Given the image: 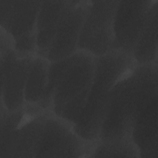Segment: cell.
<instances>
[{
    "label": "cell",
    "instance_id": "cell-1",
    "mask_svg": "<svg viewBox=\"0 0 158 158\" xmlns=\"http://www.w3.org/2000/svg\"><path fill=\"white\" fill-rule=\"evenodd\" d=\"M95 63L96 57L80 50L50 62L46 92L38 107L74 126L87 101Z\"/></svg>",
    "mask_w": 158,
    "mask_h": 158
},
{
    "label": "cell",
    "instance_id": "cell-2",
    "mask_svg": "<svg viewBox=\"0 0 158 158\" xmlns=\"http://www.w3.org/2000/svg\"><path fill=\"white\" fill-rule=\"evenodd\" d=\"M157 90V64L135 65L127 72L112 89L99 140L131 138L138 112Z\"/></svg>",
    "mask_w": 158,
    "mask_h": 158
},
{
    "label": "cell",
    "instance_id": "cell-3",
    "mask_svg": "<svg viewBox=\"0 0 158 158\" xmlns=\"http://www.w3.org/2000/svg\"><path fill=\"white\" fill-rule=\"evenodd\" d=\"M136 65L131 55L117 51L96 57L93 80L85 106L77 123L75 131L89 141L99 139L111 91L116 83Z\"/></svg>",
    "mask_w": 158,
    "mask_h": 158
},
{
    "label": "cell",
    "instance_id": "cell-4",
    "mask_svg": "<svg viewBox=\"0 0 158 158\" xmlns=\"http://www.w3.org/2000/svg\"><path fill=\"white\" fill-rule=\"evenodd\" d=\"M42 1L0 0V27L12 40L14 49L35 56L36 23Z\"/></svg>",
    "mask_w": 158,
    "mask_h": 158
},
{
    "label": "cell",
    "instance_id": "cell-5",
    "mask_svg": "<svg viewBox=\"0 0 158 158\" xmlns=\"http://www.w3.org/2000/svg\"><path fill=\"white\" fill-rule=\"evenodd\" d=\"M96 141L83 139L72 124L49 112L35 157H89Z\"/></svg>",
    "mask_w": 158,
    "mask_h": 158
},
{
    "label": "cell",
    "instance_id": "cell-6",
    "mask_svg": "<svg viewBox=\"0 0 158 158\" xmlns=\"http://www.w3.org/2000/svg\"><path fill=\"white\" fill-rule=\"evenodd\" d=\"M118 1H89L78 49L97 57L112 51L114 23Z\"/></svg>",
    "mask_w": 158,
    "mask_h": 158
},
{
    "label": "cell",
    "instance_id": "cell-7",
    "mask_svg": "<svg viewBox=\"0 0 158 158\" xmlns=\"http://www.w3.org/2000/svg\"><path fill=\"white\" fill-rule=\"evenodd\" d=\"M34 56L17 52L12 44L0 46L1 104L9 112L25 106V87Z\"/></svg>",
    "mask_w": 158,
    "mask_h": 158
},
{
    "label": "cell",
    "instance_id": "cell-8",
    "mask_svg": "<svg viewBox=\"0 0 158 158\" xmlns=\"http://www.w3.org/2000/svg\"><path fill=\"white\" fill-rule=\"evenodd\" d=\"M154 1H118L114 17L112 51L131 55Z\"/></svg>",
    "mask_w": 158,
    "mask_h": 158
},
{
    "label": "cell",
    "instance_id": "cell-9",
    "mask_svg": "<svg viewBox=\"0 0 158 158\" xmlns=\"http://www.w3.org/2000/svg\"><path fill=\"white\" fill-rule=\"evenodd\" d=\"M89 1H67L48 52L49 62L59 60L78 51L83 24Z\"/></svg>",
    "mask_w": 158,
    "mask_h": 158
},
{
    "label": "cell",
    "instance_id": "cell-10",
    "mask_svg": "<svg viewBox=\"0 0 158 158\" xmlns=\"http://www.w3.org/2000/svg\"><path fill=\"white\" fill-rule=\"evenodd\" d=\"M25 116L16 131L11 158H34L46 117L50 112L37 106H25Z\"/></svg>",
    "mask_w": 158,
    "mask_h": 158
},
{
    "label": "cell",
    "instance_id": "cell-11",
    "mask_svg": "<svg viewBox=\"0 0 158 158\" xmlns=\"http://www.w3.org/2000/svg\"><path fill=\"white\" fill-rule=\"evenodd\" d=\"M131 139L140 157H157V96L138 112L133 123Z\"/></svg>",
    "mask_w": 158,
    "mask_h": 158
},
{
    "label": "cell",
    "instance_id": "cell-12",
    "mask_svg": "<svg viewBox=\"0 0 158 158\" xmlns=\"http://www.w3.org/2000/svg\"><path fill=\"white\" fill-rule=\"evenodd\" d=\"M67 1H42L36 23V56L46 58Z\"/></svg>",
    "mask_w": 158,
    "mask_h": 158
},
{
    "label": "cell",
    "instance_id": "cell-13",
    "mask_svg": "<svg viewBox=\"0 0 158 158\" xmlns=\"http://www.w3.org/2000/svg\"><path fill=\"white\" fill-rule=\"evenodd\" d=\"M157 33L158 1L154 0L144 27L131 54L136 65L157 64Z\"/></svg>",
    "mask_w": 158,
    "mask_h": 158
},
{
    "label": "cell",
    "instance_id": "cell-14",
    "mask_svg": "<svg viewBox=\"0 0 158 158\" xmlns=\"http://www.w3.org/2000/svg\"><path fill=\"white\" fill-rule=\"evenodd\" d=\"M49 64L46 58L34 56L25 87V105L38 107L43 99L48 81Z\"/></svg>",
    "mask_w": 158,
    "mask_h": 158
},
{
    "label": "cell",
    "instance_id": "cell-15",
    "mask_svg": "<svg viewBox=\"0 0 158 158\" xmlns=\"http://www.w3.org/2000/svg\"><path fill=\"white\" fill-rule=\"evenodd\" d=\"M25 114V107L16 111L9 112L1 104L0 158H11L14 138Z\"/></svg>",
    "mask_w": 158,
    "mask_h": 158
},
{
    "label": "cell",
    "instance_id": "cell-16",
    "mask_svg": "<svg viewBox=\"0 0 158 158\" xmlns=\"http://www.w3.org/2000/svg\"><path fill=\"white\" fill-rule=\"evenodd\" d=\"M89 157H140L139 152L131 138L98 140Z\"/></svg>",
    "mask_w": 158,
    "mask_h": 158
}]
</instances>
